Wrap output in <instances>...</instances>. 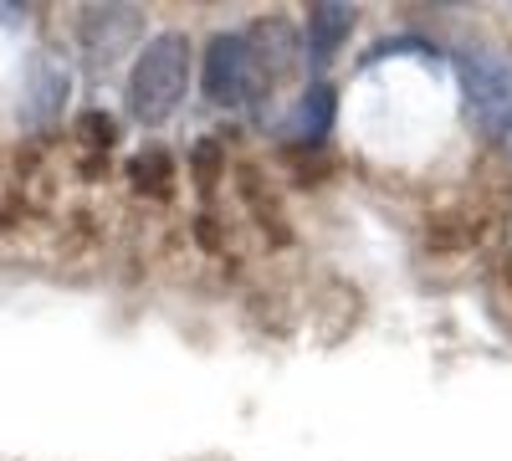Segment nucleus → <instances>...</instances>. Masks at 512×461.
I'll return each instance as SVG.
<instances>
[{
	"label": "nucleus",
	"instance_id": "obj_7",
	"mask_svg": "<svg viewBox=\"0 0 512 461\" xmlns=\"http://www.w3.org/2000/svg\"><path fill=\"white\" fill-rule=\"evenodd\" d=\"M246 41H251V52H256V67H262V82L272 88V82H282L287 72H297V31L287 26V21H256L251 31H246Z\"/></svg>",
	"mask_w": 512,
	"mask_h": 461
},
{
	"label": "nucleus",
	"instance_id": "obj_8",
	"mask_svg": "<svg viewBox=\"0 0 512 461\" xmlns=\"http://www.w3.org/2000/svg\"><path fill=\"white\" fill-rule=\"evenodd\" d=\"M354 6H344V0H323V6H313L308 11V62L313 67H328L333 57H338V47L349 41V31H354Z\"/></svg>",
	"mask_w": 512,
	"mask_h": 461
},
{
	"label": "nucleus",
	"instance_id": "obj_3",
	"mask_svg": "<svg viewBox=\"0 0 512 461\" xmlns=\"http://www.w3.org/2000/svg\"><path fill=\"white\" fill-rule=\"evenodd\" d=\"M262 93H272L256 67V52L246 31H221L205 47V98L216 108H251Z\"/></svg>",
	"mask_w": 512,
	"mask_h": 461
},
{
	"label": "nucleus",
	"instance_id": "obj_4",
	"mask_svg": "<svg viewBox=\"0 0 512 461\" xmlns=\"http://www.w3.org/2000/svg\"><path fill=\"white\" fill-rule=\"evenodd\" d=\"M77 36H82V52H88V62H93L98 72H108V67L144 36V11H139V6H88V11H82Z\"/></svg>",
	"mask_w": 512,
	"mask_h": 461
},
{
	"label": "nucleus",
	"instance_id": "obj_5",
	"mask_svg": "<svg viewBox=\"0 0 512 461\" xmlns=\"http://www.w3.org/2000/svg\"><path fill=\"white\" fill-rule=\"evenodd\" d=\"M67 93H72V72H67L52 52H36L31 67H26V88H21V113H26V123H36V129L57 123L62 108H67Z\"/></svg>",
	"mask_w": 512,
	"mask_h": 461
},
{
	"label": "nucleus",
	"instance_id": "obj_6",
	"mask_svg": "<svg viewBox=\"0 0 512 461\" xmlns=\"http://www.w3.org/2000/svg\"><path fill=\"white\" fill-rule=\"evenodd\" d=\"M333 113H338V93L328 88V82H313V88L292 103V113L282 118V134L287 144H323L328 129H333Z\"/></svg>",
	"mask_w": 512,
	"mask_h": 461
},
{
	"label": "nucleus",
	"instance_id": "obj_1",
	"mask_svg": "<svg viewBox=\"0 0 512 461\" xmlns=\"http://www.w3.org/2000/svg\"><path fill=\"white\" fill-rule=\"evenodd\" d=\"M185 88H190V41L180 31L149 36L144 52L134 57V72H128V113L144 129H154L185 103Z\"/></svg>",
	"mask_w": 512,
	"mask_h": 461
},
{
	"label": "nucleus",
	"instance_id": "obj_2",
	"mask_svg": "<svg viewBox=\"0 0 512 461\" xmlns=\"http://www.w3.org/2000/svg\"><path fill=\"white\" fill-rule=\"evenodd\" d=\"M456 72L472 123L512 154V57L502 47H472L456 57Z\"/></svg>",
	"mask_w": 512,
	"mask_h": 461
}]
</instances>
